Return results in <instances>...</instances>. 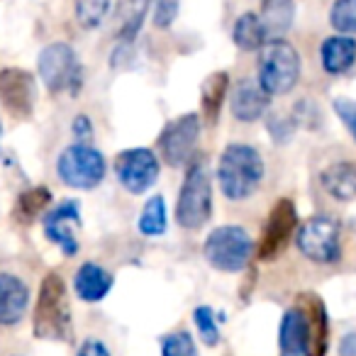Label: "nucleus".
Instances as JSON below:
<instances>
[{
    "mask_svg": "<svg viewBox=\"0 0 356 356\" xmlns=\"http://www.w3.org/2000/svg\"><path fill=\"white\" fill-rule=\"evenodd\" d=\"M159 171H161L159 156L147 147L124 149L115 156V173L120 186L132 195L147 193L159 181Z\"/></svg>",
    "mask_w": 356,
    "mask_h": 356,
    "instance_id": "1a4fd4ad",
    "label": "nucleus"
},
{
    "mask_svg": "<svg viewBox=\"0 0 356 356\" xmlns=\"http://www.w3.org/2000/svg\"><path fill=\"white\" fill-rule=\"evenodd\" d=\"M161 356H198V349L188 332H173L161 339Z\"/></svg>",
    "mask_w": 356,
    "mask_h": 356,
    "instance_id": "c756f323",
    "label": "nucleus"
},
{
    "mask_svg": "<svg viewBox=\"0 0 356 356\" xmlns=\"http://www.w3.org/2000/svg\"><path fill=\"white\" fill-rule=\"evenodd\" d=\"M205 261L222 273H239L247 268L254 254V242L249 232L239 225H220L205 237Z\"/></svg>",
    "mask_w": 356,
    "mask_h": 356,
    "instance_id": "39448f33",
    "label": "nucleus"
},
{
    "mask_svg": "<svg viewBox=\"0 0 356 356\" xmlns=\"http://www.w3.org/2000/svg\"><path fill=\"white\" fill-rule=\"evenodd\" d=\"M296 307L302 315L307 356H327V349H330V317H327V307L322 298L317 293H300L296 298Z\"/></svg>",
    "mask_w": 356,
    "mask_h": 356,
    "instance_id": "ddd939ff",
    "label": "nucleus"
},
{
    "mask_svg": "<svg viewBox=\"0 0 356 356\" xmlns=\"http://www.w3.org/2000/svg\"><path fill=\"white\" fill-rule=\"evenodd\" d=\"M268 105H271V95L259 86V81L244 79L234 86L232 95H229V110L239 122H257L266 115Z\"/></svg>",
    "mask_w": 356,
    "mask_h": 356,
    "instance_id": "2eb2a0df",
    "label": "nucleus"
},
{
    "mask_svg": "<svg viewBox=\"0 0 356 356\" xmlns=\"http://www.w3.org/2000/svg\"><path fill=\"white\" fill-rule=\"evenodd\" d=\"M232 40L242 51H257L266 44V32L261 27L257 13H244L232 27Z\"/></svg>",
    "mask_w": 356,
    "mask_h": 356,
    "instance_id": "393cba45",
    "label": "nucleus"
},
{
    "mask_svg": "<svg viewBox=\"0 0 356 356\" xmlns=\"http://www.w3.org/2000/svg\"><path fill=\"white\" fill-rule=\"evenodd\" d=\"M32 334L44 341H69L74 334L69 293L64 278L56 271L47 273L40 283L35 315H32Z\"/></svg>",
    "mask_w": 356,
    "mask_h": 356,
    "instance_id": "f257e3e1",
    "label": "nucleus"
},
{
    "mask_svg": "<svg viewBox=\"0 0 356 356\" xmlns=\"http://www.w3.org/2000/svg\"><path fill=\"white\" fill-rule=\"evenodd\" d=\"M195 327H198V334L203 339L205 346H215L220 341V330H218V315L210 305H200L193 312Z\"/></svg>",
    "mask_w": 356,
    "mask_h": 356,
    "instance_id": "c85d7f7f",
    "label": "nucleus"
},
{
    "mask_svg": "<svg viewBox=\"0 0 356 356\" xmlns=\"http://www.w3.org/2000/svg\"><path fill=\"white\" fill-rule=\"evenodd\" d=\"M137 227L144 237H159V234L166 232V200L161 195H154L144 203L142 213H139Z\"/></svg>",
    "mask_w": 356,
    "mask_h": 356,
    "instance_id": "a878e982",
    "label": "nucleus"
},
{
    "mask_svg": "<svg viewBox=\"0 0 356 356\" xmlns=\"http://www.w3.org/2000/svg\"><path fill=\"white\" fill-rule=\"evenodd\" d=\"M320 59H322V69H325L327 74H332V76L346 74L356 61V40L346 35L327 37V40L322 42Z\"/></svg>",
    "mask_w": 356,
    "mask_h": 356,
    "instance_id": "6ab92c4d",
    "label": "nucleus"
},
{
    "mask_svg": "<svg viewBox=\"0 0 356 356\" xmlns=\"http://www.w3.org/2000/svg\"><path fill=\"white\" fill-rule=\"evenodd\" d=\"M320 186L330 198L339 203L356 200V163L354 161H334L320 173Z\"/></svg>",
    "mask_w": 356,
    "mask_h": 356,
    "instance_id": "a211bd4d",
    "label": "nucleus"
},
{
    "mask_svg": "<svg viewBox=\"0 0 356 356\" xmlns=\"http://www.w3.org/2000/svg\"><path fill=\"white\" fill-rule=\"evenodd\" d=\"M0 103L15 120H30L37 105V81L30 71L0 69Z\"/></svg>",
    "mask_w": 356,
    "mask_h": 356,
    "instance_id": "f8f14e48",
    "label": "nucleus"
},
{
    "mask_svg": "<svg viewBox=\"0 0 356 356\" xmlns=\"http://www.w3.org/2000/svg\"><path fill=\"white\" fill-rule=\"evenodd\" d=\"M51 203V191L44 186H35V188H27L17 195L15 210H13V218L20 225H32Z\"/></svg>",
    "mask_w": 356,
    "mask_h": 356,
    "instance_id": "b1692460",
    "label": "nucleus"
},
{
    "mask_svg": "<svg viewBox=\"0 0 356 356\" xmlns=\"http://www.w3.org/2000/svg\"><path fill=\"white\" fill-rule=\"evenodd\" d=\"M300 79V54L291 42L268 40L261 47L257 64V81L268 95H286Z\"/></svg>",
    "mask_w": 356,
    "mask_h": 356,
    "instance_id": "7ed1b4c3",
    "label": "nucleus"
},
{
    "mask_svg": "<svg viewBox=\"0 0 356 356\" xmlns=\"http://www.w3.org/2000/svg\"><path fill=\"white\" fill-rule=\"evenodd\" d=\"M296 127L298 124L293 122V118H288V115H271V118L266 120V129L276 144H286L288 139L293 137Z\"/></svg>",
    "mask_w": 356,
    "mask_h": 356,
    "instance_id": "2f4dec72",
    "label": "nucleus"
},
{
    "mask_svg": "<svg viewBox=\"0 0 356 356\" xmlns=\"http://www.w3.org/2000/svg\"><path fill=\"white\" fill-rule=\"evenodd\" d=\"M200 137V115L186 113L166 124L159 134V152L168 166H184Z\"/></svg>",
    "mask_w": 356,
    "mask_h": 356,
    "instance_id": "9d476101",
    "label": "nucleus"
},
{
    "mask_svg": "<svg viewBox=\"0 0 356 356\" xmlns=\"http://www.w3.org/2000/svg\"><path fill=\"white\" fill-rule=\"evenodd\" d=\"M149 3H152V0H120L118 3L120 42H129V44H132V42L137 40L139 30L144 27V17H147Z\"/></svg>",
    "mask_w": 356,
    "mask_h": 356,
    "instance_id": "5701e85b",
    "label": "nucleus"
},
{
    "mask_svg": "<svg viewBox=\"0 0 356 356\" xmlns=\"http://www.w3.org/2000/svg\"><path fill=\"white\" fill-rule=\"evenodd\" d=\"M110 10V0H79L76 3V20L83 30H95L103 25Z\"/></svg>",
    "mask_w": 356,
    "mask_h": 356,
    "instance_id": "bb28decb",
    "label": "nucleus"
},
{
    "mask_svg": "<svg viewBox=\"0 0 356 356\" xmlns=\"http://www.w3.org/2000/svg\"><path fill=\"white\" fill-rule=\"evenodd\" d=\"M178 10H181V0H154V27L168 30L176 22Z\"/></svg>",
    "mask_w": 356,
    "mask_h": 356,
    "instance_id": "7c9ffc66",
    "label": "nucleus"
},
{
    "mask_svg": "<svg viewBox=\"0 0 356 356\" xmlns=\"http://www.w3.org/2000/svg\"><path fill=\"white\" fill-rule=\"evenodd\" d=\"M227 88H229L227 71H215V74H210L208 79L203 81V88H200V108H203V118L208 124H218Z\"/></svg>",
    "mask_w": 356,
    "mask_h": 356,
    "instance_id": "4be33fe9",
    "label": "nucleus"
},
{
    "mask_svg": "<svg viewBox=\"0 0 356 356\" xmlns=\"http://www.w3.org/2000/svg\"><path fill=\"white\" fill-rule=\"evenodd\" d=\"M278 349H281V356H307L305 327H302V315L296 305L288 307L281 317V327H278Z\"/></svg>",
    "mask_w": 356,
    "mask_h": 356,
    "instance_id": "412c9836",
    "label": "nucleus"
},
{
    "mask_svg": "<svg viewBox=\"0 0 356 356\" xmlns=\"http://www.w3.org/2000/svg\"><path fill=\"white\" fill-rule=\"evenodd\" d=\"M76 356H110V351L100 339H86Z\"/></svg>",
    "mask_w": 356,
    "mask_h": 356,
    "instance_id": "f704fd0d",
    "label": "nucleus"
},
{
    "mask_svg": "<svg viewBox=\"0 0 356 356\" xmlns=\"http://www.w3.org/2000/svg\"><path fill=\"white\" fill-rule=\"evenodd\" d=\"M296 17V0H261L259 20L268 40H281L293 25Z\"/></svg>",
    "mask_w": 356,
    "mask_h": 356,
    "instance_id": "aec40b11",
    "label": "nucleus"
},
{
    "mask_svg": "<svg viewBox=\"0 0 356 356\" xmlns=\"http://www.w3.org/2000/svg\"><path fill=\"white\" fill-rule=\"evenodd\" d=\"M74 291L83 302H100L113 291V273L95 261L81 264L74 276Z\"/></svg>",
    "mask_w": 356,
    "mask_h": 356,
    "instance_id": "f3484780",
    "label": "nucleus"
},
{
    "mask_svg": "<svg viewBox=\"0 0 356 356\" xmlns=\"http://www.w3.org/2000/svg\"><path fill=\"white\" fill-rule=\"evenodd\" d=\"M213 215V186L203 161H193L186 171L176 200V222L184 229H200Z\"/></svg>",
    "mask_w": 356,
    "mask_h": 356,
    "instance_id": "20e7f679",
    "label": "nucleus"
},
{
    "mask_svg": "<svg viewBox=\"0 0 356 356\" xmlns=\"http://www.w3.org/2000/svg\"><path fill=\"white\" fill-rule=\"evenodd\" d=\"M0 134H3V127H0Z\"/></svg>",
    "mask_w": 356,
    "mask_h": 356,
    "instance_id": "e433bc0d",
    "label": "nucleus"
},
{
    "mask_svg": "<svg viewBox=\"0 0 356 356\" xmlns=\"http://www.w3.org/2000/svg\"><path fill=\"white\" fill-rule=\"evenodd\" d=\"M30 305V288L20 276L0 273V327L20 325Z\"/></svg>",
    "mask_w": 356,
    "mask_h": 356,
    "instance_id": "dca6fc26",
    "label": "nucleus"
},
{
    "mask_svg": "<svg viewBox=\"0 0 356 356\" xmlns=\"http://www.w3.org/2000/svg\"><path fill=\"white\" fill-rule=\"evenodd\" d=\"M293 122L305 124V127H317V122H320L317 108L310 103V100H300V103H296V110H293Z\"/></svg>",
    "mask_w": 356,
    "mask_h": 356,
    "instance_id": "72a5a7b5",
    "label": "nucleus"
},
{
    "mask_svg": "<svg viewBox=\"0 0 356 356\" xmlns=\"http://www.w3.org/2000/svg\"><path fill=\"white\" fill-rule=\"evenodd\" d=\"M108 163L105 156L88 142H76L66 147L56 159V173L69 188L93 191L103 184Z\"/></svg>",
    "mask_w": 356,
    "mask_h": 356,
    "instance_id": "0eeeda50",
    "label": "nucleus"
},
{
    "mask_svg": "<svg viewBox=\"0 0 356 356\" xmlns=\"http://www.w3.org/2000/svg\"><path fill=\"white\" fill-rule=\"evenodd\" d=\"M298 227V210L293 205L291 198H278L273 203L271 213H268L266 227L259 239L257 257L259 261H273L278 254H283V249L288 247L293 232Z\"/></svg>",
    "mask_w": 356,
    "mask_h": 356,
    "instance_id": "9b49d317",
    "label": "nucleus"
},
{
    "mask_svg": "<svg viewBox=\"0 0 356 356\" xmlns=\"http://www.w3.org/2000/svg\"><path fill=\"white\" fill-rule=\"evenodd\" d=\"M81 227V205L79 200H64L44 218V234L51 244L61 249L66 257L79 254V237L76 229Z\"/></svg>",
    "mask_w": 356,
    "mask_h": 356,
    "instance_id": "4468645a",
    "label": "nucleus"
},
{
    "mask_svg": "<svg viewBox=\"0 0 356 356\" xmlns=\"http://www.w3.org/2000/svg\"><path fill=\"white\" fill-rule=\"evenodd\" d=\"M296 244L305 259L312 264L332 266L341 259V229L339 222L332 218H310L298 229Z\"/></svg>",
    "mask_w": 356,
    "mask_h": 356,
    "instance_id": "6e6552de",
    "label": "nucleus"
},
{
    "mask_svg": "<svg viewBox=\"0 0 356 356\" xmlns=\"http://www.w3.org/2000/svg\"><path fill=\"white\" fill-rule=\"evenodd\" d=\"M74 134L79 142H90V137H93V124H90V120L86 118V115H79V118L74 120Z\"/></svg>",
    "mask_w": 356,
    "mask_h": 356,
    "instance_id": "c9c22d12",
    "label": "nucleus"
},
{
    "mask_svg": "<svg viewBox=\"0 0 356 356\" xmlns=\"http://www.w3.org/2000/svg\"><path fill=\"white\" fill-rule=\"evenodd\" d=\"M264 181V159L252 144L232 142L218 161V184L229 200H247Z\"/></svg>",
    "mask_w": 356,
    "mask_h": 356,
    "instance_id": "f03ea898",
    "label": "nucleus"
},
{
    "mask_svg": "<svg viewBox=\"0 0 356 356\" xmlns=\"http://www.w3.org/2000/svg\"><path fill=\"white\" fill-rule=\"evenodd\" d=\"M332 105H334V113L339 115V120L344 122V127L349 129V134L356 139V100L337 98Z\"/></svg>",
    "mask_w": 356,
    "mask_h": 356,
    "instance_id": "473e14b6",
    "label": "nucleus"
},
{
    "mask_svg": "<svg viewBox=\"0 0 356 356\" xmlns=\"http://www.w3.org/2000/svg\"><path fill=\"white\" fill-rule=\"evenodd\" d=\"M37 71H40L42 83L47 86L49 93H81L83 66H81L74 47L66 42H54V44L44 47L40 59H37Z\"/></svg>",
    "mask_w": 356,
    "mask_h": 356,
    "instance_id": "423d86ee",
    "label": "nucleus"
},
{
    "mask_svg": "<svg viewBox=\"0 0 356 356\" xmlns=\"http://www.w3.org/2000/svg\"><path fill=\"white\" fill-rule=\"evenodd\" d=\"M330 25L339 35H356V0H334L330 10Z\"/></svg>",
    "mask_w": 356,
    "mask_h": 356,
    "instance_id": "cd10ccee",
    "label": "nucleus"
}]
</instances>
